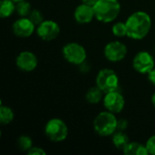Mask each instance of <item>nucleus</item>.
<instances>
[{"label":"nucleus","instance_id":"obj_5","mask_svg":"<svg viewBox=\"0 0 155 155\" xmlns=\"http://www.w3.org/2000/svg\"><path fill=\"white\" fill-rule=\"evenodd\" d=\"M96 85L104 94L117 91L119 87V78L117 74L114 70L108 68L102 69L96 76Z\"/></svg>","mask_w":155,"mask_h":155},{"label":"nucleus","instance_id":"obj_10","mask_svg":"<svg viewBox=\"0 0 155 155\" xmlns=\"http://www.w3.org/2000/svg\"><path fill=\"white\" fill-rule=\"evenodd\" d=\"M124 98L122 95V94H120L118 91L107 93L104 97V105L106 108V110L111 113H121L124 107Z\"/></svg>","mask_w":155,"mask_h":155},{"label":"nucleus","instance_id":"obj_11","mask_svg":"<svg viewBox=\"0 0 155 155\" xmlns=\"http://www.w3.org/2000/svg\"><path fill=\"white\" fill-rule=\"evenodd\" d=\"M35 25L26 17H21L14 22L12 25L13 33L18 37H29L33 35Z\"/></svg>","mask_w":155,"mask_h":155},{"label":"nucleus","instance_id":"obj_6","mask_svg":"<svg viewBox=\"0 0 155 155\" xmlns=\"http://www.w3.org/2000/svg\"><path fill=\"white\" fill-rule=\"evenodd\" d=\"M63 55L68 63L81 64L85 61L87 54L83 45L77 43H68L63 47Z\"/></svg>","mask_w":155,"mask_h":155},{"label":"nucleus","instance_id":"obj_18","mask_svg":"<svg viewBox=\"0 0 155 155\" xmlns=\"http://www.w3.org/2000/svg\"><path fill=\"white\" fill-rule=\"evenodd\" d=\"M15 114L11 108L8 106L1 105L0 107V123L2 124H8L14 120Z\"/></svg>","mask_w":155,"mask_h":155},{"label":"nucleus","instance_id":"obj_8","mask_svg":"<svg viewBox=\"0 0 155 155\" xmlns=\"http://www.w3.org/2000/svg\"><path fill=\"white\" fill-rule=\"evenodd\" d=\"M133 66L140 74H148L154 68L153 56L146 51H141L135 54L133 60Z\"/></svg>","mask_w":155,"mask_h":155},{"label":"nucleus","instance_id":"obj_14","mask_svg":"<svg viewBox=\"0 0 155 155\" xmlns=\"http://www.w3.org/2000/svg\"><path fill=\"white\" fill-rule=\"evenodd\" d=\"M125 155H148L146 145H143L139 143H129L127 146L123 150Z\"/></svg>","mask_w":155,"mask_h":155},{"label":"nucleus","instance_id":"obj_24","mask_svg":"<svg viewBox=\"0 0 155 155\" xmlns=\"http://www.w3.org/2000/svg\"><path fill=\"white\" fill-rule=\"evenodd\" d=\"M28 155H45L46 153L40 147H32L28 152H27Z\"/></svg>","mask_w":155,"mask_h":155},{"label":"nucleus","instance_id":"obj_20","mask_svg":"<svg viewBox=\"0 0 155 155\" xmlns=\"http://www.w3.org/2000/svg\"><path fill=\"white\" fill-rule=\"evenodd\" d=\"M17 147L19 150L24 152H28L33 147V142L32 139L29 136L22 135L17 140Z\"/></svg>","mask_w":155,"mask_h":155},{"label":"nucleus","instance_id":"obj_19","mask_svg":"<svg viewBox=\"0 0 155 155\" xmlns=\"http://www.w3.org/2000/svg\"><path fill=\"white\" fill-rule=\"evenodd\" d=\"M15 11L21 17H26L29 15V14L32 11L31 5L29 4V2L25 0L17 2L15 5Z\"/></svg>","mask_w":155,"mask_h":155},{"label":"nucleus","instance_id":"obj_3","mask_svg":"<svg viewBox=\"0 0 155 155\" xmlns=\"http://www.w3.org/2000/svg\"><path fill=\"white\" fill-rule=\"evenodd\" d=\"M117 122L114 113L109 111L100 113L94 121V131L103 137L113 135L117 130Z\"/></svg>","mask_w":155,"mask_h":155},{"label":"nucleus","instance_id":"obj_7","mask_svg":"<svg viewBox=\"0 0 155 155\" xmlns=\"http://www.w3.org/2000/svg\"><path fill=\"white\" fill-rule=\"evenodd\" d=\"M127 54L126 45L119 41L108 43L104 47V56L110 62H120L125 58Z\"/></svg>","mask_w":155,"mask_h":155},{"label":"nucleus","instance_id":"obj_16","mask_svg":"<svg viewBox=\"0 0 155 155\" xmlns=\"http://www.w3.org/2000/svg\"><path fill=\"white\" fill-rule=\"evenodd\" d=\"M129 143L130 142L128 136L125 134H124L123 131L115 132L113 134V143L115 148L119 150H124Z\"/></svg>","mask_w":155,"mask_h":155},{"label":"nucleus","instance_id":"obj_29","mask_svg":"<svg viewBox=\"0 0 155 155\" xmlns=\"http://www.w3.org/2000/svg\"><path fill=\"white\" fill-rule=\"evenodd\" d=\"M14 2H15V3H17V2H20V1H23V0H13Z\"/></svg>","mask_w":155,"mask_h":155},{"label":"nucleus","instance_id":"obj_21","mask_svg":"<svg viewBox=\"0 0 155 155\" xmlns=\"http://www.w3.org/2000/svg\"><path fill=\"white\" fill-rule=\"evenodd\" d=\"M112 32L114 34V35L117 36V37H123L127 35V27H126V24L123 23V22H117L115 23L113 27H112Z\"/></svg>","mask_w":155,"mask_h":155},{"label":"nucleus","instance_id":"obj_23","mask_svg":"<svg viewBox=\"0 0 155 155\" xmlns=\"http://www.w3.org/2000/svg\"><path fill=\"white\" fill-rule=\"evenodd\" d=\"M146 148L148 150L149 154L155 155V135L150 137L146 143Z\"/></svg>","mask_w":155,"mask_h":155},{"label":"nucleus","instance_id":"obj_2","mask_svg":"<svg viewBox=\"0 0 155 155\" xmlns=\"http://www.w3.org/2000/svg\"><path fill=\"white\" fill-rule=\"evenodd\" d=\"M93 7L95 18L102 23L113 22L121 11V5L118 0H98Z\"/></svg>","mask_w":155,"mask_h":155},{"label":"nucleus","instance_id":"obj_25","mask_svg":"<svg viewBox=\"0 0 155 155\" xmlns=\"http://www.w3.org/2000/svg\"><path fill=\"white\" fill-rule=\"evenodd\" d=\"M128 127V122L125 119H120L117 122V130L118 131H124Z\"/></svg>","mask_w":155,"mask_h":155},{"label":"nucleus","instance_id":"obj_15","mask_svg":"<svg viewBox=\"0 0 155 155\" xmlns=\"http://www.w3.org/2000/svg\"><path fill=\"white\" fill-rule=\"evenodd\" d=\"M103 94H104V92L96 85V86L91 87L87 91V93L85 94V99L88 103H90L92 104H96L101 102V100L103 98Z\"/></svg>","mask_w":155,"mask_h":155},{"label":"nucleus","instance_id":"obj_12","mask_svg":"<svg viewBox=\"0 0 155 155\" xmlns=\"http://www.w3.org/2000/svg\"><path fill=\"white\" fill-rule=\"evenodd\" d=\"M37 63L38 61L36 55L30 51L21 52L15 59V64L17 67L24 72L34 71L37 66Z\"/></svg>","mask_w":155,"mask_h":155},{"label":"nucleus","instance_id":"obj_13","mask_svg":"<svg viewBox=\"0 0 155 155\" xmlns=\"http://www.w3.org/2000/svg\"><path fill=\"white\" fill-rule=\"evenodd\" d=\"M74 15L75 21L79 24H88L95 17L94 7L83 3L75 8Z\"/></svg>","mask_w":155,"mask_h":155},{"label":"nucleus","instance_id":"obj_1","mask_svg":"<svg viewBox=\"0 0 155 155\" xmlns=\"http://www.w3.org/2000/svg\"><path fill=\"white\" fill-rule=\"evenodd\" d=\"M125 24L127 36L134 40H141L149 34L152 26V19L147 13L138 11L131 15Z\"/></svg>","mask_w":155,"mask_h":155},{"label":"nucleus","instance_id":"obj_26","mask_svg":"<svg viewBox=\"0 0 155 155\" xmlns=\"http://www.w3.org/2000/svg\"><path fill=\"white\" fill-rule=\"evenodd\" d=\"M147 74H148V80H149L153 85H155V68L152 69Z\"/></svg>","mask_w":155,"mask_h":155},{"label":"nucleus","instance_id":"obj_9","mask_svg":"<svg viewBox=\"0 0 155 155\" xmlns=\"http://www.w3.org/2000/svg\"><path fill=\"white\" fill-rule=\"evenodd\" d=\"M36 33L42 40L52 41L59 35L60 27L56 22L52 20H45L37 26Z\"/></svg>","mask_w":155,"mask_h":155},{"label":"nucleus","instance_id":"obj_22","mask_svg":"<svg viewBox=\"0 0 155 155\" xmlns=\"http://www.w3.org/2000/svg\"><path fill=\"white\" fill-rule=\"evenodd\" d=\"M28 18L35 25V26H38L44 21V16L42 13L37 9H32L31 13L28 15Z\"/></svg>","mask_w":155,"mask_h":155},{"label":"nucleus","instance_id":"obj_27","mask_svg":"<svg viewBox=\"0 0 155 155\" xmlns=\"http://www.w3.org/2000/svg\"><path fill=\"white\" fill-rule=\"evenodd\" d=\"M83 4H85V5H88L90 6H94L97 2L98 0H81Z\"/></svg>","mask_w":155,"mask_h":155},{"label":"nucleus","instance_id":"obj_17","mask_svg":"<svg viewBox=\"0 0 155 155\" xmlns=\"http://www.w3.org/2000/svg\"><path fill=\"white\" fill-rule=\"evenodd\" d=\"M15 2L13 0H2L0 3V16L2 18L9 17L15 10Z\"/></svg>","mask_w":155,"mask_h":155},{"label":"nucleus","instance_id":"obj_28","mask_svg":"<svg viewBox=\"0 0 155 155\" xmlns=\"http://www.w3.org/2000/svg\"><path fill=\"white\" fill-rule=\"evenodd\" d=\"M152 103H153V106L155 107V93L153 94V96H152Z\"/></svg>","mask_w":155,"mask_h":155},{"label":"nucleus","instance_id":"obj_4","mask_svg":"<svg viewBox=\"0 0 155 155\" xmlns=\"http://www.w3.org/2000/svg\"><path fill=\"white\" fill-rule=\"evenodd\" d=\"M45 134L50 141L60 143L67 138L68 128L63 120L53 118L46 123L45 127Z\"/></svg>","mask_w":155,"mask_h":155}]
</instances>
